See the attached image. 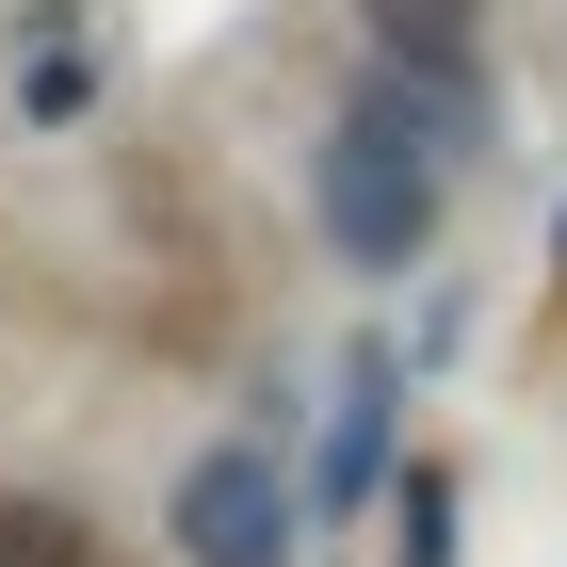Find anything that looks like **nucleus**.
I'll return each mask as SVG.
<instances>
[{
  "instance_id": "nucleus-5",
  "label": "nucleus",
  "mask_w": 567,
  "mask_h": 567,
  "mask_svg": "<svg viewBox=\"0 0 567 567\" xmlns=\"http://www.w3.org/2000/svg\"><path fill=\"white\" fill-rule=\"evenodd\" d=\"M0 567H97V535L65 503H33V486H0Z\"/></svg>"
},
{
  "instance_id": "nucleus-6",
  "label": "nucleus",
  "mask_w": 567,
  "mask_h": 567,
  "mask_svg": "<svg viewBox=\"0 0 567 567\" xmlns=\"http://www.w3.org/2000/svg\"><path fill=\"white\" fill-rule=\"evenodd\" d=\"M551 260H567V227H551Z\"/></svg>"
},
{
  "instance_id": "nucleus-2",
  "label": "nucleus",
  "mask_w": 567,
  "mask_h": 567,
  "mask_svg": "<svg viewBox=\"0 0 567 567\" xmlns=\"http://www.w3.org/2000/svg\"><path fill=\"white\" fill-rule=\"evenodd\" d=\"M163 535H178L195 567H292V486H276V454H260V437L195 454L178 503H163Z\"/></svg>"
},
{
  "instance_id": "nucleus-1",
  "label": "nucleus",
  "mask_w": 567,
  "mask_h": 567,
  "mask_svg": "<svg viewBox=\"0 0 567 567\" xmlns=\"http://www.w3.org/2000/svg\"><path fill=\"white\" fill-rule=\"evenodd\" d=\"M471 146H486L471 114H437V97H405V82L357 65V97L324 114V244H341V276H405L422 260Z\"/></svg>"
},
{
  "instance_id": "nucleus-4",
  "label": "nucleus",
  "mask_w": 567,
  "mask_h": 567,
  "mask_svg": "<svg viewBox=\"0 0 567 567\" xmlns=\"http://www.w3.org/2000/svg\"><path fill=\"white\" fill-rule=\"evenodd\" d=\"M390 405H405V390L357 357V373H341V422H324V519H357V503L390 486Z\"/></svg>"
},
{
  "instance_id": "nucleus-3",
  "label": "nucleus",
  "mask_w": 567,
  "mask_h": 567,
  "mask_svg": "<svg viewBox=\"0 0 567 567\" xmlns=\"http://www.w3.org/2000/svg\"><path fill=\"white\" fill-rule=\"evenodd\" d=\"M357 17H373V82L486 131V0H357Z\"/></svg>"
}]
</instances>
